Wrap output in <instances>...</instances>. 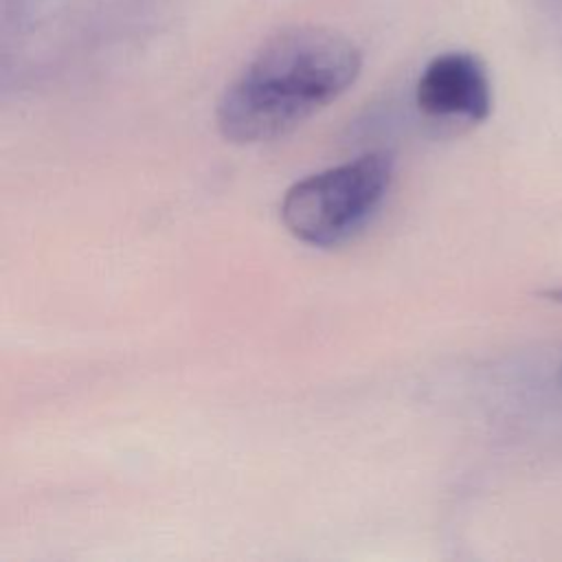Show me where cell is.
Masks as SVG:
<instances>
[{
    "label": "cell",
    "instance_id": "3",
    "mask_svg": "<svg viewBox=\"0 0 562 562\" xmlns=\"http://www.w3.org/2000/svg\"><path fill=\"white\" fill-rule=\"evenodd\" d=\"M415 105L430 121H485L492 90L483 64L470 53L437 55L417 79Z\"/></svg>",
    "mask_w": 562,
    "mask_h": 562
},
{
    "label": "cell",
    "instance_id": "2",
    "mask_svg": "<svg viewBox=\"0 0 562 562\" xmlns=\"http://www.w3.org/2000/svg\"><path fill=\"white\" fill-rule=\"evenodd\" d=\"M391 180V154L367 151L294 182L281 200V222L303 244H340L382 204Z\"/></svg>",
    "mask_w": 562,
    "mask_h": 562
},
{
    "label": "cell",
    "instance_id": "1",
    "mask_svg": "<svg viewBox=\"0 0 562 562\" xmlns=\"http://www.w3.org/2000/svg\"><path fill=\"white\" fill-rule=\"evenodd\" d=\"M360 50L327 26H290L266 40L217 103V127L231 143L285 136L356 81Z\"/></svg>",
    "mask_w": 562,
    "mask_h": 562
},
{
    "label": "cell",
    "instance_id": "4",
    "mask_svg": "<svg viewBox=\"0 0 562 562\" xmlns=\"http://www.w3.org/2000/svg\"><path fill=\"white\" fill-rule=\"evenodd\" d=\"M544 296H549L551 301H558V303H562V288H555V290H549V292H544Z\"/></svg>",
    "mask_w": 562,
    "mask_h": 562
}]
</instances>
